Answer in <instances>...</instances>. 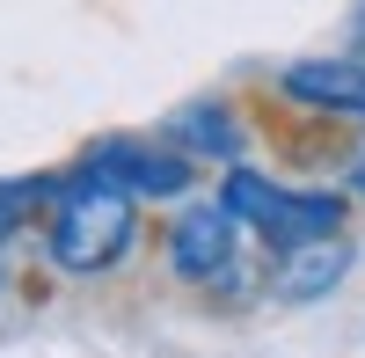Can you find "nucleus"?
<instances>
[{"instance_id": "obj_1", "label": "nucleus", "mask_w": 365, "mask_h": 358, "mask_svg": "<svg viewBox=\"0 0 365 358\" xmlns=\"http://www.w3.org/2000/svg\"><path fill=\"white\" fill-rule=\"evenodd\" d=\"M139 249H146V205L132 190H117L110 175H96L88 161H58V190L37 227L44 271L96 285V278H117Z\"/></svg>"}, {"instance_id": "obj_2", "label": "nucleus", "mask_w": 365, "mask_h": 358, "mask_svg": "<svg viewBox=\"0 0 365 358\" xmlns=\"http://www.w3.org/2000/svg\"><path fill=\"white\" fill-rule=\"evenodd\" d=\"M73 161H88L96 175H110L117 190H132L146 213H168V205L197 198L205 175H212V168H197L190 154H182V146H168L161 132H96Z\"/></svg>"}, {"instance_id": "obj_3", "label": "nucleus", "mask_w": 365, "mask_h": 358, "mask_svg": "<svg viewBox=\"0 0 365 358\" xmlns=\"http://www.w3.org/2000/svg\"><path fill=\"white\" fill-rule=\"evenodd\" d=\"M154 249H161V271H168L182 292H205L241 249H249V227H241L212 190H197V198L168 205V220L154 227Z\"/></svg>"}, {"instance_id": "obj_4", "label": "nucleus", "mask_w": 365, "mask_h": 358, "mask_svg": "<svg viewBox=\"0 0 365 358\" xmlns=\"http://www.w3.org/2000/svg\"><path fill=\"white\" fill-rule=\"evenodd\" d=\"M270 96L292 103L299 117H314V125L365 132V51H314V58H292V66L270 73Z\"/></svg>"}, {"instance_id": "obj_5", "label": "nucleus", "mask_w": 365, "mask_h": 358, "mask_svg": "<svg viewBox=\"0 0 365 358\" xmlns=\"http://www.w3.org/2000/svg\"><path fill=\"white\" fill-rule=\"evenodd\" d=\"M168 146H182L197 168H234V161H249L256 154V117L241 96H190V103H175L161 125H154Z\"/></svg>"}, {"instance_id": "obj_6", "label": "nucleus", "mask_w": 365, "mask_h": 358, "mask_svg": "<svg viewBox=\"0 0 365 358\" xmlns=\"http://www.w3.org/2000/svg\"><path fill=\"white\" fill-rule=\"evenodd\" d=\"M351 220H358V198L344 183H285V175H278V190H270V205L256 213L249 242L256 249H299V242L351 234Z\"/></svg>"}, {"instance_id": "obj_7", "label": "nucleus", "mask_w": 365, "mask_h": 358, "mask_svg": "<svg viewBox=\"0 0 365 358\" xmlns=\"http://www.w3.org/2000/svg\"><path fill=\"white\" fill-rule=\"evenodd\" d=\"M351 271H358V234H329V242H299V249H263V300L270 307H322Z\"/></svg>"}, {"instance_id": "obj_8", "label": "nucleus", "mask_w": 365, "mask_h": 358, "mask_svg": "<svg viewBox=\"0 0 365 358\" xmlns=\"http://www.w3.org/2000/svg\"><path fill=\"white\" fill-rule=\"evenodd\" d=\"M51 190H58V168H15V175H0V256H15L22 242H37Z\"/></svg>"}, {"instance_id": "obj_9", "label": "nucleus", "mask_w": 365, "mask_h": 358, "mask_svg": "<svg viewBox=\"0 0 365 358\" xmlns=\"http://www.w3.org/2000/svg\"><path fill=\"white\" fill-rule=\"evenodd\" d=\"M8 285H15V263H8V256H0V300H8Z\"/></svg>"}]
</instances>
